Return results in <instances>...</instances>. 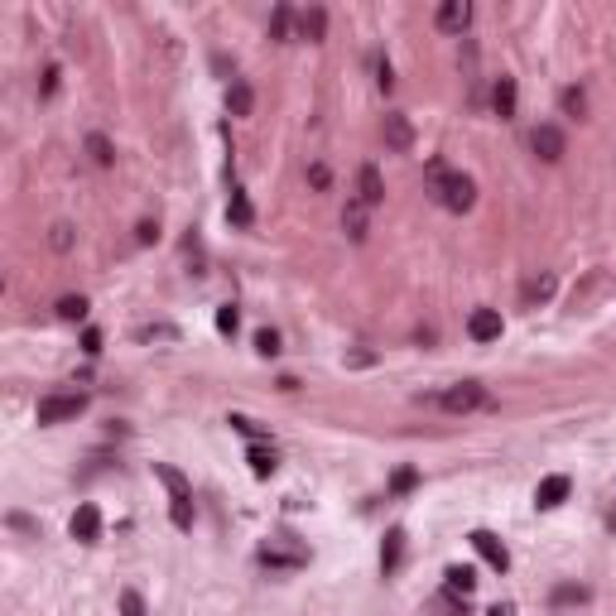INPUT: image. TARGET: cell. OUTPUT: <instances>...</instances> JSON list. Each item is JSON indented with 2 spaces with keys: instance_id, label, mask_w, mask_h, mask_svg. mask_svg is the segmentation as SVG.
Segmentation results:
<instances>
[{
  "instance_id": "6da1fadb",
  "label": "cell",
  "mask_w": 616,
  "mask_h": 616,
  "mask_svg": "<svg viewBox=\"0 0 616 616\" xmlns=\"http://www.w3.org/2000/svg\"><path fill=\"white\" fill-rule=\"evenodd\" d=\"M154 477H159L164 492H169V521L178 530H188L193 525V486H188V477L174 467V462H154Z\"/></svg>"
},
{
  "instance_id": "7a4b0ae2",
  "label": "cell",
  "mask_w": 616,
  "mask_h": 616,
  "mask_svg": "<svg viewBox=\"0 0 616 616\" xmlns=\"http://www.w3.org/2000/svg\"><path fill=\"white\" fill-rule=\"evenodd\" d=\"M433 193L448 213H472V203H477V184L467 174H448L443 164H433Z\"/></svg>"
},
{
  "instance_id": "3957f363",
  "label": "cell",
  "mask_w": 616,
  "mask_h": 616,
  "mask_svg": "<svg viewBox=\"0 0 616 616\" xmlns=\"http://www.w3.org/2000/svg\"><path fill=\"white\" fill-rule=\"evenodd\" d=\"M82 410H87V395L82 390H68V395H44L39 400V424H63V419H77Z\"/></svg>"
},
{
  "instance_id": "277c9868",
  "label": "cell",
  "mask_w": 616,
  "mask_h": 616,
  "mask_svg": "<svg viewBox=\"0 0 616 616\" xmlns=\"http://www.w3.org/2000/svg\"><path fill=\"white\" fill-rule=\"evenodd\" d=\"M439 404H443L448 414H472V410H482V404H486V385L457 381V385H448L443 395H439Z\"/></svg>"
},
{
  "instance_id": "5b68a950",
  "label": "cell",
  "mask_w": 616,
  "mask_h": 616,
  "mask_svg": "<svg viewBox=\"0 0 616 616\" xmlns=\"http://www.w3.org/2000/svg\"><path fill=\"white\" fill-rule=\"evenodd\" d=\"M530 149H535L544 164H558V159H564V131H558V125H535Z\"/></svg>"
},
{
  "instance_id": "8992f818",
  "label": "cell",
  "mask_w": 616,
  "mask_h": 616,
  "mask_svg": "<svg viewBox=\"0 0 616 616\" xmlns=\"http://www.w3.org/2000/svg\"><path fill=\"white\" fill-rule=\"evenodd\" d=\"M260 564H265V568H303V564H308V554L299 549V544L289 549L285 539H270V544L260 549Z\"/></svg>"
},
{
  "instance_id": "52a82bcc",
  "label": "cell",
  "mask_w": 616,
  "mask_h": 616,
  "mask_svg": "<svg viewBox=\"0 0 616 616\" xmlns=\"http://www.w3.org/2000/svg\"><path fill=\"white\" fill-rule=\"evenodd\" d=\"M472 549H477V554H482V558H486V564H492L496 573H506V568H511L506 544H501V539L492 535V530H472Z\"/></svg>"
},
{
  "instance_id": "ba28073f",
  "label": "cell",
  "mask_w": 616,
  "mask_h": 616,
  "mask_svg": "<svg viewBox=\"0 0 616 616\" xmlns=\"http://www.w3.org/2000/svg\"><path fill=\"white\" fill-rule=\"evenodd\" d=\"M357 203L361 207H381L385 203V184H381V169H376V164H361V174H357Z\"/></svg>"
},
{
  "instance_id": "9c48e42d",
  "label": "cell",
  "mask_w": 616,
  "mask_h": 616,
  "mask_svg": "<svg viewBox=\"0 0 616 616\" xmlns=\"http://www.w3.org/2000/svg\"><path fill=\"white\" fill-rule=\"evenodd\" d=\"M467 338H472V342H496V338H501V313H496V308H472Z\"/></svg>"
},
{
  "instance_id": "30bf717a",
  "label": "cell",
  "mask_w": 616,
  "mask_h": 616,
  "mask_svg": "<svg viewBox=\"0 0 616 616\" xmlns=\"http://www.w3.org/2000/svg\"><path fill=\"white\" fill-rule=\"evenodd\" d=\"M467 24H472V5H467V0H443V5H439V30L443 34H462Z\"/></svg>"
},
{
  "instance_id": "8fae6325",
  "label": "cell",
  "mask_w": 616,
  "mask_h": 616,
  "mask_svg": "<svg viewBox=\"0 0 616 616\" xmlns=\"http://www.w3.org/2000/svg\"><path fill=\"white\" fill-rule=\"evenodd\" d=\"M73 539H77V544H96V539H102V511H96V506H77V515H73Z\"/></svg>"
},
{
  "instance_id": "7c38bea8",
  "label": "cell",
  "mask_w": 616,
  "mask_h": 616,
  "mask_svg": "<svg viewBox=\"0 0 616 616\" xmlns=\"http://www.w3.org/2000/svg\"><path fill=\"white\" fill-rule=\"evenodd\" d=\"M568 486H573V482L564 477V472H554V477H544V482H539V492H535V506H539V511H554L558 501L568 496Z\"/></svg>"
},
{
  "instance_id": "4fadbf2b",
  "label": "cell",
  "mask_w": 616,
  "mask_h": 616,
  "mask_svg": "<svg viewBox=\"0 0 616 616\" xmlns=\"http://www.w3.org/2000/svg\"><path fill=\"white\" fill-rule=\"evenodd\" d=\"M515 77H496V87H492V106H496V116L501 121H511L515 116Z\"/></svg>"
},
{
  "instance_id": "5bb4252c",
  "label": "cell",
  "mask_w": 616,
  "mask_h": 616,
  "mask_svg": "<svg viewBox=\"0 0 616 616\" xmlns=\"http://www.w3.org/2000/svg\"><path fill=\"white\" fill-rule=\"evenodd\" d=\"M385 145H390V149H400V154L414 145V131H410V121H404L400 111H395V116H385Z\"/></svg>"
},
{
  "instance_id": "9a60e30c",
  "label": "cell",
  "mask_w": 616,
  "mask_h": 616,
  "mask_svg": "<svg viewBox=\"0 0 616 616\" xmlns=\"http://www.w3.org/2000/svg\"><path fill=\"white\" fill-rule=\"evenodd\" d=\"M250 106H256V92H250V82L236 77L227 87V111H231V116H250Z\"/></svg>"
},
{
  "instance_id": "2e32d148",
  "label": "cell",
  "mask_w": 616,
  "mask_h": 616,
  "mask_svg": "<svg viewBox=\"0 0 616 616\" xmlns=\"http://www.w3.org/2000/svg\"><path fill=\"white\" fill-rule=\"evenodd\" d=\"M400 558H404V530H390L385 544H381V568H385V573H395V568H400Z\"/></svg>"
},
{
  "instance_id": "e0dca14e",
  "label": "cell",
  "mask_w": 616,
  "mask_h": 616,
  "mask_svg": "<svg viewBox=\"0 0 616 616\" xmlns=\"http://www.w3.org/2000/svg\"><path fill=\"white\" fill-rule=\"evenodd\" d=\"M299 34L318 44V39L328 34V10H318V5H313V10H303V15H299Z\"/></svg>"
},
{
  "instance_id": "ac0fdd59",
  "label": "cell",
  "mask_w": 616,
  "mask_h": 616,
  "mask_svg": "<svg viewBox=\"0 0 616 616\" xmlns=\"http://www.w3.org/2000/svg\"><path fill=\"white\" fill-rule=\"evenodd\" d=\"M367 213H371V207H361L357 198L347 203V213H342V227L352 231V241H367Z\"/></svg>"
},
{
  "instance_id": "d6986e66",
  "label": "cell",
  "mask_w": 616,
  "mask_h": 616,
  "mask_svg": "<svg viewBox=\"0 0 616 616\" xmlns=\"http://www.w3.org/2000/svg\"><path fill=\"white\" fill-rule=\"evenodd\" d=\"M246 462H250V472H256V477H275V467H279L275 448H260V443L250 448V457H246Z\"/></svg>"
},
{
  "instance_id": "ffe728a7",
  "label": "cell",
  "mask_w": 616,
  "mask_h": 616,
  "mask_svg": "<svg viewBox=\"0 0 616 616\" xmlns=\"http://www.w3.org/2000/svg\"><path fill=\"white\" fill-rule=\"evenodd\" d=\"M443 587H448V593H457V597H472V587H477V573H472V568H448L443 573Z\"/></svg>"
},
{
  "instance_id": "44dd1931",
  "label": "cell",
  "mask_w": 616,
  "mask_h": 616,
  "mask_svg": "<svg viewBox=\"0 0 616 616\" xmlns=\"http://www.w3.org/2000/svg\"><path fill=\"white\" fill-rule=\"evenodd\" d=\"M59 318H63V323H82V318H87V299H82V294L59 299Z\"/></svg>"
},
{
  "instance_id": "7402d4cb",
  "label": "cell",
  "mask_w": 616,
  "mask_h": 616,
  "mask_svg": "<svg viewBox=\"0 0 616 616\" xmlns=\"http://www.w3.org/2000/svg\"><path fill=\"white\" fill-rule=\"evenodd\" d=\"M227 217L236 222V227H250V217H256V213H250V203H246V193H241V188H231V203H227Z\"/></svg>"
},
{
  "instance_id": "603a6c76",
  "label": "cell",
  "mask_w": 616,
  "mask_h": 616,
  "mask_svg": "<svg viewBox=\"0 0 616 616\" xmlns=\"http://www.w3.org/2000/svg\"><path fill=\"white\" fill-rule=\"evenodd\" d=\"M554 294V275H539V279H530L525 285V303H544Z\"/></svg>"
},
{
  "instance_id": "cb8c5ba5",
  "label": "cell",
  "mask_w": 616,
  "mask_h": 616,
  "mask_svg": "<svg viewBox=\"0 0 616 616\" xmlns=\"http://www.w3.org/2000/svg\"><path fill=\"white\" fill-rule=\"evenodd\" d=\"M87 149H92V159L102 164V169H106L111 159H116V154H111V140H106V135H87Z\"/></svg>"
},
{
  "instance_id": "d4e9b609",
  "label": "cell",
  "mask_w": 616,
  "mask_h": 616,
  "mask_svg": "<svg viewBox=\"0 0 616 616\" xmlns=\"http://www.w3.org/2000/svg\"><path fill=\"white\" fill-rule=\"evenodd\" d=\"M289 20H294V10H289V5H279V10H275V20H270V39H289Z\"/></svg>"
},
{
  "instance_id": "484cf974",
  "label": "cell",
  "mask_w": 616,
  "mask_h": 616,
  "mask_svg": "<svg viewBox=\"0 0 616 616\" xmlns=\"http://www.w3.org/2000/svg\"><path fill=\"white\" fill-rule=\"evenodd\" d=\"M121 616H149L145 611V597H140V593H121Z\"/></svg>"
},
{
  "instance_id": "4316f807",
  "label": "cell",
  "mask_w": 616,
  "mask_h": 616,
  "mask_svg": "<svg viewBox=\"0 0 616 616\" xmlns=\"http://www.w3.org/2000/svg\"><path fill=\"white\" fill-rule=\"evenodd\" d=\"M236 323H241V313H236L231 303H222L217 308V332H236Z\"/></svg>"
},
{
  "instance_id": "83f0119b",
  "label": "cell",
  "mask_w": 616,
  "mask_h": 616,
  "mask_svg": "<svg viewBox=\"0 0 616 616\" xmlns=\"http://www.w3.org/2000/svg\"><path fill=\"white\" fill-rule=\"evenodd\" d=\"M564 111H568V116H583V111H587V96H583L578 87H568V92H564Z\"/></svg>"
},
{
  "instance_id": "f1b7e54d",
  "label": "cell",
  "mask_w": 616,
  "mask_h": 616,
  "mask_svg": "<svg viewBox=\"0 0 616 616\" xmlns=\"http://www.w3.org/2000/svg\"><path fill=\"white\" fill-rule=\"evenodd\" d=\"M256 352H260V357H275V352H279V338H275L270 328H265V332H256Z\"/></svg>"
},
{
  "instance_id": "f546056e",
  "label": "cell",
  "mask_w": 616,
  "mask_h": 616,
  "mask_svg": "<svg viewBox=\"0 0 616 616\" xmlns=\"http://www.w3.org/2000/svg\"><path fill=\"white\" fill-rule=\"evenodd\" d=\"M414 482H419V472H414V467H400V472H395V482H390V486H395V492H410Z\"/></svg>"
},
{
  "instance_id": "4dcf8cb0",
  "label": "cell",
  "mask_w": 616,
  "mask_h": 616,
  "mask_svg": "<svg viewBox=\"0 0 616 616\" xmlns=\"http://www.w3.org/2000/svg\"><path fill=\"white\" fill-rule=\"evenodd\" d=\"M231 429H236V433H246V439H265V433H260L256 424H250V419H241V414H231Z\"/></svg>"
},
{
  "instance_id": "1f68e13d",
  "label": "cell",
  "mask_w": 616,
  "mask_h": 616,
  "mask_svg": "<svg viewBox=\"0 0 616 616\" xmlns=\"http://www.w3.org/2000/svg\"><path fill=\"white\" fill-rule=\"evenodd\" d=\"M82 347H87V352L96 357V352H102V332H96V328H87V332H82Z\"/></svg>"
},
{
  "instance_id": "d6a6232c",
  "label": "cell",
  "mask_w": 616,
  "mask_h": 616,
  "mask_svg": "<svg viewBox=\"0 0 616 616\" xmlns=\"http://www.w3.org/2000/svg\"><path fill=\"white\" fill-rule=\"evenodd\" d=\"M154 236H159V227H154V222H140V231H135V241H140V246H149V241H154Z\"/></svg>"
},
{
  "instance_id": "836d02e7",
  "label": "cell",
  "mask_w": 616,
  "mask_h": 616,
  "mask_svg": "<svg viewBox=\"0 0 616 616\" xmlns=\"http://www.w3.org/2000/svg\"><path fill=\"white\" fill-rule=\"evenodd\" d=\"M376 82H381V92L395 87V77H390V63H376Z\"/></svg>"
},
{
  "instance_id": "e575fe53",
  "label": "cell",
  "mask_w": 616,
  "mask_h": 616,
  "mask_svg": "<svg viewBox=\"0 0 616 616\" xmlns=\"http://www.w3.org/2000/svg\"><path fill=\"white\" fill-rule=\"evenodd\" d=\"M587 593H583V587H558V593H554V602H583Z\"/></svg>"
},
{
  "instance_id": "d590c367",
  "label": "cell",
  "mask_w": 616,
  "mask_h": 616,
  "mask_svg": "<svg viewBox=\"0 0 616 616\" xmlns=\"http://www.w3.org/2000/svg\"><path fill=\"white\" fill-rule=\"evenodd\" d=\"M308 184H313V188H328V169H323V164H313V169H308Z\"/></svg>"
},
{
  "instance_id": "8d00e7d4",
  "label": "cell",
  "mask_w": 616,
  "mask_h": 616,
  "mask_svg": "<svg viewBox=\"0 0 616 616\" xmlns=\"http://www.w3.org/2000/svg\"><path fill=\"white\" fill-rule=\"evenodd\" d=\"M486 616H515V607H511V602H496V607L486 611Z\"/></svg>"
}]
</instances>
